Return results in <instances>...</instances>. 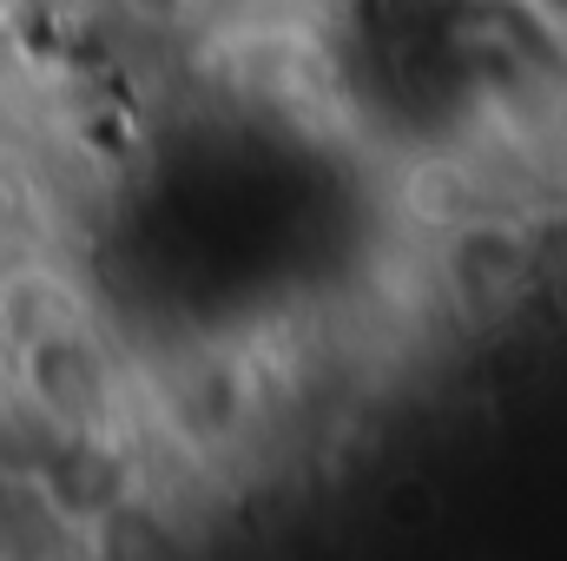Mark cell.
Masks as SVG:
<instances>
[{
	"instance_id": "obj_1",
	"label": "cell",
	"mask_w": 567,
	"mask_h": 561,
	"mask_svg": "<svg viewBox=\"0 0 567 561\" xmlns=\"http://www.w3.org/2000/svg\"><path fill=\"white\" fill-rule=\"evenodd\" d=\"M53 364H73V330H53V337H33V377H53ZM100 404V370L93 357L80 350V370H66V397L53 404V417L80 422L86 410Z\"/></svg>"
},
{
	"instance_id": "obj_2",
	"label": "cell",
	"mask_w": 567,
	"mask_h": 561,
	"mask_svg": "<svg viewBox=\"0 0 567 561\" xmlns=\"http://www.w3.org/2000/svg\"><path fill=\"white\" fill-rule=\"evenodd\" d=\"M410 205H416V218L455 225V218L468 212V185H462V172H442V165H429L423 178H410Z\"/></svg>"
}]
</instances>
